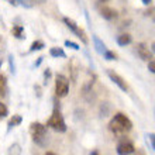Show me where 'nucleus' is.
<instances>
[{"mask_svg": "<svg viewBox=\"0 0 155 155\" xmlns=\"http://www.w3.org/2000/svg\"><path fill=\"white\" fill-rule=\"evenodd\" d=\"M109 128L113 134L116 135H121L124 133H128V131L133 128V123L126 114L123 113H117L114 114V117L111 118L110 124H109Z\"/></svg>", "mask_w": 155, "mask_h": 155, "instance_id": "obj_1", "label": "nucleus"}, {"mask_svg": "<svg viewBox=\"0 0 155 155\" xmlns=\"http://www.w3.org/2000/svg\"><path fill=\"white\" fill-rule=\"evenodd\" d=\"M30 133L33 135V141L40 147H47L48 144V134H47V126L41 123H31Z\"/></svg>", "mask_w": 155, "mask_h": 155, "instance_id": "obj_2", "label": "nucleus"}, {"mask_svg": "<svg viewBox=\"0 0 155 155\" xmlns=\"http://www.w3.org/2000/svg\"><path fill=\"white\" fill-rule=\"evenodd\" d=\"M47 127L58 131V133H65L66 131V124H65V120H64V116L61 114V111L58 109H55L52 111L49 120L47 121Z\"/></svg>", "mask_w": 155, "mask_h": 155, "instance_id": "obj_3", "label": "nucleus"}, {"mask_svg": "<svg viewBox=\"0 0 155 155\" xmlns=\"http://www.w3.org/2000/svg\"><path fill=\"white\" fill-rule=\"evenodd\" d=\"M69 92V81L64 75H57L55 79V94L57 97H65Z\"/></svg>", "mask_w": 155, "mask_h": 155, "instance_id": "obj_4", "label": "nucleus"}, {"mask_svg": "<svg viewBox=\"0 0 155 155\" xmlns=\"http://www.w3.org/2000/svg\"><path fill=\"white\" fill-rule=\"evenodd\" d=\"M64 23H65V25L71 30V31H72V33L76 34L78 38H81L83 44H87V42H89V40H87V37H86L85 31H83L82 28H79V27H78V24L75 23L74 20H72V18H69V17H64Z\"/></svg>", "mask_w": 155, "mask_h": 155, "instance_id": "obj_5", "label": "nucleus"}, {"mask_svg": "<svg viewBox=\"0 0 155 155\" xmlns=\"http://www.w3.org/2000/svg\"><path fill=\"white\" fill-rule=\"evenodd\" d=\"M116 151H117L118 155H131L135 151V148H134V144L131 143V141H128V140H123V141H120V143L117 144Z\"/></svg>", "mask_w": 155, "mask_h": 155, "instance_id": "obj_6", "label": "nucleus"}, {"mask_svg": "<svg viewBox=\"0 0 155 155\" xmlns=\"http://www.w3.org/2000/svg\"><path fill=\"white\" fill-rule=\"evenodd\" d=\"M107 75H109V78H110V81L113 82V83H116V85H117L123 92H127V90H128V86H127L126 81H124L120 75H117L116 72H113V71H109Z\"/></svg>", "mask_w": 155, "mask_h": 155, "instance_id": "obj_7", "label": "nucleus"}, {"mask_svg": "<svg viewBox=\"0 0 155 155\" xmlns=\"http://www.w3.org/2000/svg\"><path fill=\"white\" fill-rule=\"evenodd\" d=\"M137 54H138V57L143 59V61H151L152 58V52L148 49V47L144 42H140L137 44Z\"/></svg>", "mask_w": 155, "mask_h": 155, "instance_id": "obj_8", "label": "nucleus"}, {"mask_svg": "<svg viewBox=\"0 0 155 155\" xmlns=\"http://www.w3.org/2000/svg\"><path fill=\"white\" fill-rule=\"evenodd\" d=\"M100 14H102L103 18H106L109 21L117 18V12H116L114 8H110V7H102L100 8Z\"/></svg>", "mask_w": 155, "mask_h": 155, "instance_id": "obj_9", "label": "nucleus"}, {"mask_svg": "<svg viewBox=\"0 0 155 155\" xmlns=\"http://www.w3.org/2000/svg\"><path fill=\"white\" fill-rule=\"evenodd\" d=\"M93 42H94V49L97 51V54H100V55H103V54L107 51V48H106V45H104V42H103L100 38L97 37V35H93Z\"/></svg>", "mask_w": 155, "mask_h": 155, "instance_id": "obj_10", "label": "nucleus"}, {"mask_svg": "<svg viewBox=\"0 0 155 155\" xmlns=\"http://www.w3.org/2000/svg\"><path fill=\"white\" fill-rule=\"evenodd\" d=\"M131 41H133V37H131L130 34H121V35H118L117 37V44L120 47H126V45L131 44Z\"/></svg>", "mask_w": 155, "mask_h": 155, "instance_id": "obj_11", "label": "nucleus"}, {"mask_svg": "<svg viewBox=\"0 0 155 155\" xmlns=\"http://www.w3.org/2000/svg\"><path fill=\"white\" fill-rule=\"evenodd\" d=\"M49 54H51V57H54V58H65L66 57L65 51L62 48H58V47H54V48L49 49Z\"/></svg>", "mask_w": 155, "mask_h": 155, "instance_id": "obj_12", "label": "nucleus"}, {"mask_svg": "<svg viewBox=\"0 0 155 155\" xmlns=\"http://www.w3.org/2000/svg\"><path fill=\"white\" fill-rule=\"evenodd\" d=\"M13 35L18 40H23L24 38V27L23 25H14L13 27Z\"/></svg>", "mask_w": 155, "mask_h": 155, "instance_id": "obj_13", "label": "nucleus"}, {"mask_svg": "<svg viewBox=\"0 0 155 155\" xmlns=\"http://www.w3.org/2000/svg\"><path fill=\"white\" fill-rule=\"evenodd\" d=\"M21 121H23V118H21V116L14 114V116H13L12 120L8 121V128H12V127H16V126H20Z\"/></svg>", "mask_w": 155, "mask_h": 155, "instance_id": "obj_14", "label": "nucleus"}, {"mask_svg": "<svg viewBox=\"0 0 155 155\" xmlns=\"http://www.w3.org/2000/svg\"><path fill=\"white\" fill-rule=\"evenodd\" d=\"M13 6H23V7H31V4L27 3V0H7Z\"/></svg>", "mask_w": 155, "mask_h": 155, "instance_id": "obj_15", "label": "nucleus"}, {"mask_svg": "<svg viewBox=\"0 0 155 155\" xmlns=\"http://www.w3.org/2000/svg\"><path fill=\"white\" fill-rule=\"evenodd\" d=\"M45 45L42 41H34L33 44H31V47H30V51L33 52V51H40V49H42Z\"/></svg>", "mask_w": 155, "mask_h": 155, "instance_id": "obj_16", "label": "nucleus"}, {"mask_svg": "<svg viewBox=\"0 0 155 155\" xmlns=\"http://www.w3.org/2000/svg\"><path fill=\"white\" fill-rule=\"evenodd\" d=\"M103 57L106 58L107 61H116V59H117V57H116V54H114V52H111V51H109V49H107L106 52L103 54Z\"/></svg>", "mask_w": 155, "mask_h": 155, "instance_id": "obj_17", "label": "nucleus"}, {"mask_svg": "<svg viewBox=\"0 0 155 155\" xmlns=\"http://www.w3.org/2000/svg\"><path fill=\"white\" fill-rule=\"evenodd\" d=\"M4 90H6V78L0 75V96L4 94Z\"/></svg>", "mask_w": 155, "mask_h": 155, "instance_id": "obj_18", "label": "nucleus"}, {"mask_svg": "<svg viewBox=\"0 0 155 155\" xmlns=\"http://www.w3.org/2000/svg\"><path fill=\"white\" fill-rule=\"evenodd\" d=\"M20 152H21V148L18 144H14V145L10 147V155H18Z\"/></svg>", "mask_w": 155, "mask_h": 155, "instance_id": "obj_19", "label": "nucleus"}, {"mask_svg": "<svg viewBox=\"0 0 155 155\" xmlns=\"http://www.w3.org/2000/svg\"><path fill=\"white\" fill-rule=\"evenodd\" d=\"M7 114H8V109H7V106H6L4 103L0 102V117H6Z\"/></svg>", "mask_w": 155, "mask_h": 155, "instance_id": "obj_20", "label": "nucleus"}, {"mask_svg": "<svg viewBox=\"0 0 155 155\" xmlns=\"http://www.w3.org/2000/svg\"><path fill=\"white\" fill-rule=\"evenodd\" d=\"M65 47H69V48L75 49V51H79V49H81V47L78 44H75V42H72V41H65Z\"/></svg>", "mask_w": 155, "mask_h": 155, "instance_id": "obj_21", "label": "nucleus"}, {"mask_svg": "<svg viewBox=\"0 0 155 155\" xmlns=\"http://www.w3.org/2000/svg\"><path fill=\"white\" fill-rule=\"evenodd\" d=\"M147 137H148V140H150V143H151L152 150L155 151V134H154V133H151V134H148Z\"/></svg>", "mask_w": 155, "mask_h": 155, "instance_id": "obj_22", "label": "nucleus"}, {"mask_svg": "<svg viewBox=\"0 0 155 155\" xmlns=\"http://www.w3.org/2000/svg\"><path fill=\"white\" fill-rule=\"evenodd\" d=\"M8 62H10V71H12L13 74H16V66H14V59H13V57H8Z\"/></svg>", "mask_w": 155, "mask_h": 155, "instance_id": "obj_23", "label": "nucleus"}, {"mask_svg": "<svg viewBox=\"0 0 155 155\" xmlns=\"http://www.w3.org/2000/svg\"><path fill=\"white\" fill-rule=\"evenodd\" d=\"M148 69H150V72H152V74H155V61H148Z\"/></svg>", "mask_w": 155, "mask_h": 155, "instance_id": "obj_24", "label": "nucleus"}, {"mask_svg": "<svg viewBox=\"0 0 155 155\" xmlns=\"http://www.w3.org/2000/svg\"><path fill=\"white\" fill-rule=\"evenodd\" d=\"M44 78H45V83H47V82H48V79L51 78V71H49V69L45 71V72H44Z\"/></svg>", "mask_w": 155, "mask_h": 155, "instance_id": "obj_25", "label": "nucleus"}, {"mask_svg": "<svg viewBox=\"0 0 155 155\" xmlns=\"http://www.w3.org/2000/svg\"><path fill=\"white\" fill-rule=\"evenodd\" d=\"M151 51H152V54H155V41L151 44Z\"/></svg>", "mask_w": 155, "mask_h": 155, "instance_id": "obj_26", "label": "nucleus"}, {"mask_svg": "<svg viewBox=\"0 0 155 155\" xmlns=\"http://www.w3.org/2000/svg\"><path fill=\"white\" fill-rule=\"evenodd\" d=\"M141 2H143L144 4H151V2H152V0H141Z\"/></svg>", "mask_w": 155, "mask_h": 155, "instance_id": "obj_27", "label": "nucleus"}, {"mask_svg": "<svg viewBox=\"0 0 155 155\" xmlns=\"http://www.w3.org/2000/svg\"><path fill=\"white\" fill-rule=\"evenodd\" d=\"M27 2H38V3H44L47 0H27Z\"/></svg>", "mask_w": 155, "mask_h": 155, "instance_id": "obj_28", "label": "nucleus"}, {"mask_svg": "<svg viewBox=\"0 0 155 155\" xmlns=\"http://www.w3.org/2000/svg\"><path fill=\"white\" fill-rule=\"evenodd\" d=\"M45 155H55V154H54V152H51V151H48V152H47V154H45Z\"/></svg>", "mask_w": 155, "mask_h": 155, "instance_id": "obj_29", "label": "nucleus"}, {"mask_svg": "<svg viewBox=\"0 0 155 155\" xmlns=\"http://www.w3.org/2000/svg\"><path fill=\"white\" fill-rule=\"evenodd\" d=\"M92 155H99V151H93L92 152Z\"/></svg>", "mask_w": 155, "mask_h": 155, "instance_id": "obj_30", "label": "nucleus"}, {"mask_svg": "<svg viewBox=\"0 0 155 155\" xmlns=\"http://www.w3.org/2000/svg\"><path fill=\"white\" fill-rule=\"evenodd\" d=\"M99 2H109V0H99Z\"/></svg>", "mask_w": 155, "mask_h": 155, "instance_id": "obj_31", "label": "nucleus"}]
</instances>
